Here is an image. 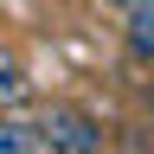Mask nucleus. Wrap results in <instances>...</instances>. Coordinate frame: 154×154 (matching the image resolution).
<instances>
[{"instance_id": "nucleus-1", "label": "nucleus", "mask_w": 154, "mask_h": 154, "mask_svg": "<svg viewBox=\"0 0 154 154\" xmlns=\"http://www.w3.org/2000/svg\"><path fill=\"white\" fill-rule=\"evenodd\" d=\"M32 128H38V148H51V154H90V148H103V141H109L103 122H96L90 109H71V103L38 109V116H32Z\"/></svg>"}, {"instance_id": "nucleus-2", "label": "nucleus", "mask_w": 154, "mask_h": 154, "mask_svg": "<svg viewBox=\"0 0 154 154\" xmlns=\"http://www.w3.org/2000/svg\"><path fill=\"white\" fill-rule=\"evenodd\" d=\"M26 96H32V71H26L13 38H0V109H19Z\"/></svg>"}, {"instance_id": "nucleus-3", "label": "nucleus", "mask_w": 154, "mask_h": 154, "mask_svg": "<svg viewBox=\"0 0 154 154\" xmlns=\"http://www.w3.org/2000/svg\"><path fill=\"white\" fill-rule=\"evenodd\" d=\"M116 7H122V26H128L135 58H154V0H116Z\"/></svg>"}]
</instances>
